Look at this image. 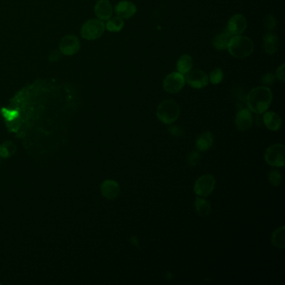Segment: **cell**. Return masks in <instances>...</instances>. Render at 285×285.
Returning a JSON list of instances; mask_svg holds the SVG:
<instances>
[{
  "mask_svg": "<svg viewBox=\"0 0 285 285\" xmlns=\"http://www.w3.org/2000/svg\"><path fill=\"white\" fill-rule=\"evenodd\" d=\"M273 100V93L268 86H258L249 91L246 97V104L249 111L256 114H263L268 111Z\"/></svg>",
  "mask_w": 285,
  "mask_h": 285,
  "instance_id": "1",
  "label": "cell"
},
{
  "mask_svg": "<svg viewBox=\"0 0 285 285\" xmlns=\"http://www.w3.org/2000/svg\"><path fill=\"white\" fill-rule=\"evenodd\" d=\"M227 50L235 58L244 59L251 56L254 52V45L249 37L240 34L232 36Z\"/></svg>",
  "mask_w": 285,
  "mask_h": 285,
  "instance_id": "2",
  "label": "cell"
},
{
  "mask_svg": "<svg viewBox=\"0 0 285 285\" xmlns=\"http://www.w3.org/2000/svg\"><path fill=\"white\" fill-rule=\"evenodd\" d=\"M180 113L181 109L178 103L173 100H166L161 102L156 111L158 120L166 125L174 123L179 118Z\"/></svg>",
  "mask_w": 285,
  "mask_h": 285,
  "instance_id": "3",
  "label": "cell"
},
{
  "mask_svg": "<svg viewBox=\"0 0 285 285\" xmlns=\"http://www.w3.org/2000/svg\"><path fill=\"white\" fill-rule=\"evenodd\" d=\"M105 30L106 25L102 20L99 19H90L83 24L80 29V34L83 39L96 40L102 36Z\"/></svg>",
  "mask_w": 285,
  "mask_h": 285,
  "instance_id": "4",
  "label": "cell"
},
{
  "mask_svg": "<svg viewBox=\"0 0 285 285\" xmlns=\"http://www.w3.org/2000/svg\"><path fill=\"white\" fill-rule=\"evenodd\" d=\"M284 146L274 144L266 150L264 159L272 167H283L284 166Z\"/></svg>",
  "mask_w": 285,
  "mask_h": 285,
  "instance_id": "5",
  "label": "cell"
},
{
  "mask_svg": "<svg viewBox=\"0 0 285 285\" xmlns=\"http://www.w3.org/2000/svg\"><path fill=\"white\" fill-rule=\"evenodd\" d=\"M185 83V76L181 75V73L173 71L165 77L162 82V87L167 93L176 94L183 89Z\"/></svg>",
  "mask_w": 285,
  "mask_h": 285,
  "instance_id": "6",
  "label": "cell"
},
{
  "mask_svg": "<svg viewBox=\"0 0 285 285\" xmlns=\"http://www.w3.org/2000/svg\"><path fill=\"white\" fill-rule=\"evenodd\" d=\"M216 181L212 175H203L197 179L194 184V192L199 197H208L215 188Z\"/></svg>",
  "mask_w": 285,
  "mask_h": 285,
  "instance_id": "7",
  "label": "cell"
},
{
  "mask_svg": "<svg viewBox=\"0 0 285 285\" xmlns=\"http://www.w3.org/2000/svg\"><path fill=\"white\" fill-rule=\"evenodd\" d=\"M80 50V39L73 34H68L61 39L59 44V51L64 56H74Z\"/></svg>",
  "mask_w": 285,
  "mask_h": 285,
  "instance_id": "8",
  "label": "cell"
},
{
  "mask_svg": "<svg viewBox=\"0 0 285 285\" xmlns=\"http://www.w3.org/2000/svg\"><path fill=\"white\" fill-rule=\"evenodd\" d=\"M185 76V81L194 89H203L209 83L208 75L203 70H192Z\"/></svg>",
  "mask_w": 285,
  "mask_h": 285,
  "instance_id": "9",
  "label": "cell"
},
{
  "mask_svg": "<svg viewBox=\"0 0 285 285\" xmlns=\"http://www.w3.org/2000/svg\"><path fill=\"white\" fill-rule=\"evenodd\" d=\"M247 29V20L241 14H236L230 18L227 22V29L232 36L240 35Z\"/></svg>",
  "mask_w": 285,
  "mask_h": 285,
  "instance_id": "10",
  "label": "cell"
},
{
  "mask_svg": "<svg viewBox=\"0 0 285 285\" xmlns=\"http://www.w3.org/2000/svg\"><path fill=\"white\" fill-rule=\"evenodd\" d=\"M115 13L116 16L121 18L122 20H127L133 17L136 13V6L134 3L128 0H122L115 6Z\"/></svg>",
  "mask_w": 285,
  "mask_h": 285,
  "instance_id": "11",
  "label": "cell"
},
{
  "mask_svg": "<svg viewBox=\"0 0 285 285\" xmlns=\"http://www.w3.org/2000/svg\"><path fill=\"white\" fill-rule=\"evenodd\" d=\"M253 115L251 111L247 108H242L238 111L235 118V123L240 131H249L253 126Z\"/></svg>",
  "mask_w": 285,
  "mask_h": 285,
  "instance_id": "12",
  "label": "cell"
},
{
  "mask_svg": "<svg viewBox=\"0 0 285 285\" xmlns=\"http://www.w3.org/2000/svg\"><path fill=\"white\" fill-rule=\"evenodd\" d=\"M97 17L102 21H107L113 15V7L109 0H98L94 8Z\"/></svg>",
  "mask_w": 285,
  "mask_h": 285,
  "instance_id": "13",
  "label": "cell"
},
{
  "mask_svg": "<svg viewBox=\"0 0 285 285\" xmlns=\"http://www.w3.org/2000/svg\"><path fill=\"white\" fill-rule=\"evenodd\" d=\"M263 124L270 131H278L282 126V120L273 111H265L263 116Z\"/></svg>",
  "mask_w": 285,
  "mask_h": 285,
  "instance_id": "14",
  "label": "cell"
},
{
  "mask_svg": "<svg viewBox=\"0 0 285 285\" xmlns=\"http://www.w3.org/2000/svg\"><path fill=\"white\" fill-rule=\"evenodd\" d=\"M102 193L105 198L113 200L120 195L121 187L116 181L107 180L102 185Z\"/></svg>",
  "mask_w": 285,
  "mask_h": 285,
  "instance_id": "15",
  "label": "cell"
},
{
  "mask_svg": "<svg viewBox=\"0 0 285 285\" xmlns=\"http://www.w3.org/2000/svg\"><path fill=\"white\" fill-rule=\"evenodd\" d=\"M263 47L268 55H273L278 51V38L273 32H268L263 36Z\"/></svg>",
  "mask_w": 285,
  "mask_h": 285,
  "instance_id": "16",
  "label": "cell"
},
{
  "mask_svg": "<svg viewBox=\"0 0 285 285\" xmlns=\"http://www.w3.org/2000/svg\"><path fill=\"white\" fill-rule=\"evenodd\" d=\"M232 34H230L227 29L220 32L213 39V45L217 51H225L227 50L229 44L230 39L232 38Z\"/></svg>",
  "mask_w": 285,
  "mask_h": 285,
  "instance_id": "17",
  "label": "cell"
},
{
  "mask_svg": "<svg viewBox=\"0 0 285 285\" xmlns=\"http://www.w3.org/2000/svg\"><path fill=\"white\" fill-rule=\"evenodd\" d=\"M213 144V135L210 131H205L197 138L196 148L199 152H206L212 148Z\"/></svg>",
  "mask_w": 285,
  "mask_h": 285,
  "instance_id": "18",
  "label": "cell"
},
{
  "mask_svg": "<svg viewBox=\"0 0 285 285\" xmlns=\"http://www.w3.org/2000/svg\"><path fill=\"white\" fill-rule=\"evenodd\" d=\"M194 67V60L189 55H182L179 57L176 62V70L177 72L181 75H186L189 71H191Z\"/></svg>",
  "mask_w": 285,
  "mask_h": 285,
  "instance_id": "19",
  "label": "cell"
},
{
  "mask_svg": "<svg viewBox=\"0 0 285 285\" xmlns=\"http://www.w3.org/2000/svg\"><path fill=\"white\" fill-rule=\"evenodd\" d=\"M195 209L197 213L201 217H207L212 212V207L210 203L208 201L202 198H197L195 200Z\"/></svg>",
  "mask_w": 285,
  "mask_h": 285,
  "instance_id": "20",
  "label": "cell"
},
{
  "mask_svg": "<svg viewBox=\"0 0 285 285\" xmlns=\"http://www.w3.org/2000/svg\"><path fill=\"white\" fill-rule=\"evenodd\" d=\"M106 29L108 31L117 33L123 29L125 22L121 18L116 16V17H111L109 20H107V23L105 24Z\"/></svg>",
  "mask_w": 285,
  "mask_h": 285,
  "instance_id": "21",
  "label": "cell"
},
{
  "mask_svg": "<svg viewBox=\"0 0 285 285\" xmlns=\"http://www.w3.org/2000/svg\"><path fill=\"white\" fill-rule=\"evenodd\" d=\"M284 226L278 227L273 232L272 238H271V242L273 244V246L278 249H284Z\"/></svg>",
  "mask_w": 285,
  "mask_h": 285,
  "instance_id": "22",
  "label": "cell"
},
{
  "mask_svg": "<svg viewBox=\"0 0 285 285\" xmlns=\"http://www.w3.org/2000/svg\"><path fill=\"white\" fill-rule=\"evenodd\" d=\"M223 79H224V73L221 68H215L208 75L209 82L212 83L213 85H218L222 82Z\"/></svg>",
  "mask_w": 285,
  "mask_h": 285,
  "instance_id": "23",
  "label": "cell"
},
{
  "mask_svg": "<svg viewBox=\"0 0 285 285\" xmlns=\"http://www.w3.org/2000/svg\"><path fill=\"white\" fill-rule=\"evenodd\" d=\"M268 181L273 186H278L282 182V175L277 170H272L268 175Z\"/></svg>",
  "mask_w": 285,
  "mask_h": 285,
  "instance_id": "24",
  "label": "cell"
},
{
  "mask_svg": "<svg viewBox=\"0 0 285 285\" xmlns=\"http://www.w3.org/2000/svg\"><path fill=\"white\" fill-rule=\"evenodd\" d=\"M277 19L273 15H268L264 20V27L268 32H273L277 27Z\"/></svg>",
  "mask_w": 285,
  "mask_h": 285,
  "instance_id": "25",
  "label": "cell"
},
{
  "mask_svg": "<svg viewBox=\"0 0 285 285\" xmlns=\"http://www.w3.org/2000/svg\"><path fill=\"white\" fill-rule=\"evenodd\" d=\"M201 155L198 151H193L189 153L187 157V163L190 167H195L198 165V162H200Z\"/></svg>",
  "mask_w": 285,
  "mask_h": 285,
  "instance_id": "26",
  "label": "cell"
},
{
  "mask_svg": "<svg viewBox=\"0 0 285 285\" xmlns=\"http://www.w3.org/2000/svg\"><path fill=\"white\" fill-rule=\"evenodd\" d=\"M276 77L275 75L273 73L268 72L266 73L262 76L261 83L262 85L264 86H269V85H273V83L275 82Z\"/></svg>",
  "mask_w": 285,
  "mask_h": 285,
  "instance_id": "27",
  "label": "cell"
},
{
  "mask_svg": "<svg viewBox=\"0 0 285 285\" xmlns=\"http://www.w3.org/2000/svg\"><path fill=\"white\" fill-rule=\"evenodd\" d=\"M168 131L170 134L174 136H182L184 135L183 130L178 126H175V125H171L168 127Z\"/></svg>",
  "mask_w": 285,
  "mask_h": 285,
  "instance_id": "28",
  "label": "cell"
},
{
  "mask_svg": "<svg viewBox=\"0 0 285 285\" xmlns=\"http://www.w3.org/2000/svg\"><path fill=\"white\" fill-rule=\"evenodd\" d=\"M284 68V64H282L280 66H278V69L276 70V79H278V80H280L281 82H284L285 80Z\"/></svg>",
  "mask_w": 285,
  "mask_h": 285,
  "instance_id": "29",
  "label": "cell"
},
{
  "mask_svg": "<svg viewBox=\"0 0 285 285\" xmlns=\"http://www.w3.org/2000/svg\"><path fill=\"white\" fill-rule=\"evenodd\" d=\"M62 54L61 53L60 51H53L50 54V56H49V59L51 60L52 62H55V61H57L61 58V56Z\"/></svg>",
  "mask_w": 285,
  "mask_h": 285,
  "instance_id": "30",
  "label": "cell"
}]
</instances>
